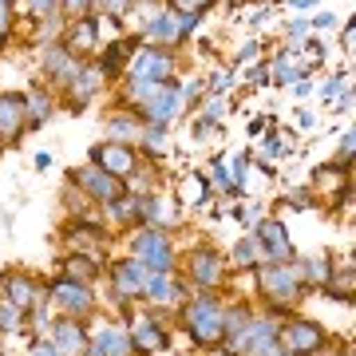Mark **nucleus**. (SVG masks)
<instances>
[{"label":"nucleus","instance_id":"e433bc0d","mask_svg":"<svg viewBox=\"0 0 356 356\" xmlns=\"http://www.w3.org/2000/svg\"><path fill=\"white\" fill-rule=\"evenodd\" d=\"M250 79H254V88H261V83H269V67H254V72H250Z\"/></svg>","mask_w":356,"mask_h":356},{"label":"nucleus","instance_id":"7ed1b4c3","mask_svg":"<svg viewBox=\"0 0 356 356\" xmlns=\"http://www.w3.org/2000/svg\"><path fill=\"white\" fill-rule=\"evenodd\" d=\"M269 344H277V321H250L238 337H229L234 356H261Z\"/></svg>","mask_w":356,"mask_h":356},{"label":"nucleus","instance_id":"f257e3e1","mask_svg":"<svg viewBox=\"0 0 356 356\" xmlns=\"http://www.w3.org/2000/svg\"><path fill=\"white\" fill-rule=\"evenodd\" d=\"M277 344L289 356H313L325 348V329L317 321H289L285 329H277Z\"/></svg>","mask_w":356,"mask_h":356},{"label":"nucleus","instance_id":"4468645a","mask_svg":"<svg viewBox=\"0 0 356 356\" xmlns=\"http://www.w3.org/2000/svg\"><path fill=\"white\" fill-rule=\"evenodd\" d=\"M191 277L198 281V285H206V289H214L218 281H222V257H218L214 250H194Z\"/></svg>","mask_w":356,"mask_h":356},{"label":"nucleus","instance_id":"c85d7f7f","mask_svg":"<svg viewBox=\"0 0 356 356\" xmlns=\"http://www.w3.org/2000/svg\"><path fill=\"white\" fill-rule=\"evenodd\" d=\"M0 329H20V309L16 305H0Z\"/></svg>","mask_w":356,"mask_h":356},{"label":"nucleus","instance_id":"473e14b6","mask_svg":"<svg viewBox=\"0 0 356 356\" xmlns=\"http://www.w3.org/2000/svg\"><path fill=\"white\" fill-rule=\"evenodd\" d=\"M60 4H64V8H67L72 16H83V13H88V4H91V0H60Z\"/></svg>","mask_w":356,"mask_h":356},{"label":"nucleus","instance_id":"f704fd0d","mask_svg":"<svg viewBox=\"0 0 356 356\" xmlns=\"http://www.w3.org/2000/svg\"><path fill=\"white\" fill-rule=\"evenodd\" d=\"M56 4H60V0H28V8H32V13H51V8H56Z\"/></svg>","mask_w":356,"mask_h":356},{"label":"nucleus","instance_id":"bb28decb","mask_svg":"<svg viewBox=\"0 0 356 356\" xmlns=\"http://www.w3.org/2000/svg\"><path fill=\"white\" fill-rule=\"evenodd\" d=\"M257 257H261V250H257L254 238H245V242H238V250H234V261L238 266H254Z\"/></svg>","mask_w":356,"mask_h":356},{"label":"nucleus","instance_id":"4be33fe9","mask_svg":"<svg viewBox=\"0 0 356 356\" xmlns=\"http://www.w3.org/2000/svg\"><path fill=\"white\" fill-rule=\"evenodd\" d=\"M127 56H131V44H127V40H119V44H111V48H107V56H103V60H99L103 76H115L119 67L127 64Z\"/></svg>","mask_w":356,"mask_h":356},{"label":"nucleus","instance_id":"b1692460","mask_svg":"<svg viewBox=\"0 0 356 356\" xmlns=\"http://www.w3.org/2000/svg\"><path fill=\"white\" fill-rule=\"evenodd\" d=\"M206 194H210V182H206L202 175H191V182H186V191H182V202H186V206L206 202Z\"/></svg>","mask_w":356,"mask_h":356},{"label":"nucleus","instance_id":"6ab92c4d","mask_svg":"<svg viewBox=\"0 0 356 356\" xmlns=\"http://www.w3.org/2000/svg\"><path fill=\"white\" fill-rule=\"evenodd\" d=\"M103 88V67L95 64V67H83V72H76V88H72V103L76 107H83V103L95 95V91Z\"/></svg>","mask_w":356,"mask_h":356},{"label":"nucleus","instance_id":"79ce46f5","mask_svg":"<svg viewBox=\"0 0 356 356\" xmlns=\"http://www.w3.org/2000/svg\"><path fill=\"white\" fill-rule=\"evenodd\" d=\"M297 115H301V127H305V131L313 127V123H317V119H313V111H297Z\"/></svg>","mask_w":356,"mask_h":356},{"label":"nucleus","instance_id":"20e7f679","mask_svg":"<svg viewBox=\"0 0 356 356\" xmlns=\"http://www.w3.org/2000/svg\"><path fill=\"white\" fill-rule=\"evenodd\" d=\"M135 257L147 269H154V273H166L170 261H175V250H170V242H166L159 229H139L135 234Z\"/></svg>","mask_w":356,"mask_h":356},{"label":"nucleus","instance_id":"2eb2a0df","mask_svg":"<svg viewBox=\"0 0 356 356\" xmlns=\"http://www.w3.org/2000/svg\"><path fill=\"white\" fill-rule=\"evenodd\" d=\"M131 353V337L115 325H103L91 341V356H127Z\"/></svg>","mask_w":356,"mask_h":356},{"label":"nucleus","instance_id":"dca6fc26","mask_svg":"<svg viewBox=\"0 0 356 356\" xmlns=\"http://www.w3.org/2000/svg\"><path fill=\"white\" fill-rule=\"evenodd\" d=\"M51 344H56V348H60L64 356H79L83 348H88L83 325H76V317H72V321H60V325L51 329Z\"/></svg>","mask_w":356,"mask_h":356},{"label":"nucleus","instance_id":"a211bd4d","mask_svg":"<svg viewBox=\"0 0 356 356\" xmlns=\"http://www.w3.org/2000/svg\"><path fill=\"white\" fill-rule=\"evenodd\" d=\"M147 297L159 301V305H175V301H182V285L170 281V273H151V281H147Z\"/></svg>","mask_w":356,"mask_h":356},{"label":"nucleus","instance_id":"39448f33","mask_svg":"<svg viewBox=\"0 0 356 356\" xmlns=\"http://www.w3.org/2000/svg\"><path fill=\"white\" fill-rule=\"evenodd\" d=\"M257 250L266 254V261H273V266H281V261H289L293 257V245H289V229L281 226L277 218H261L257 222Z\"/></svg>","mask_w":356,"mask_h":356},{"label":"nucleus","instance_id":"37998d69","mask_svg":"<svg viewBox=\"0 0 356 356\" xmlns=\"http://www.w3.org/2000/svg\"><path fill=\"white\" fill-rule=\"evenodd\" d=\"M317 0H289V8H313Z\"/></svg>","mask_w":356,"mask_h":356},{"label":"nucleus","instance_id":"72a5a7b5","mask_svg":"<svg viewBox=\"0 0 356 356\" xmlns=\"http://www.w3.org/2000/svg\"><path fill=\"white\" fill-rule=\"evenodd\" d=\"M32 356H64V353H60V348H56V344H44V341H40V344H32Z\"/></svg>","mask_w":356,"mask_h":356},{"label":"nucleus","instance_id":"6e6552de","mask_svg":"<svg viewBox=\"0 0 356 356\" xmlns=\"http://www.w3.org/2000/svg\"><path fill=\"white\" fill-rule=\"evenodd\" d=\"M51 297H56V305L64 309V313H72V317H83L91 309V289L83 285V281H56V289H51Z\"/></svg>","mask_w":356,"mask_h":356},{"label":"nucleus","instance_id":"5701e85b","mask_svg":"<svg viewBox=\"0 0 356 356\" xmlns=\"http://www.w3.org/2000/svg\"><path fill=\"white\" fill-rule=\"evenodd\" d=\"M67 48H72V56L83 48H95V20H76V32L67 40Z\"/></svg>","mask_w":356,"mask_h":356},{"label":"nucleus","instance_id":"ea45409f","mask_svg":"<svg viewBox=\"0 0 356 356\" xmlns=\"http://www.w3.org/2000/svg\"><path fill=\"white\" fill-rule=\"evenodd\" d=\"M269 16H273L269 8H254V13H250V24H266Z\"/></svg>","mask_w":356,"mask_h":356},{"label":"nucleus","instance_id":"c756f323","mask_svg":"<svg viewBox=\"0 0 356 356\" xmlns=\"http://www.w3.org/2000/svg\"><path fill=\"white\" fill-rule=\"evenodd\" d=\"M202 115H206V123H214V127H218V123H222V115H226V103H222V99H210Z\"/></svg>","mask_w":356,"mask_h":356},{"label":"nucleus","instance_id":"cd10ccee","mask_svg":"<svg viewBox=\"0 0 356 356\" xmlns=\"http://www.w3.org/2000/svg\"><path fill=\"white\" fill-rule=\"evenodd\" d=\"M261 154H266V159H281V154H289V143L277 139V135H269V139L261 143Z\"/></svg>","mask_w":356,"mask_h":356},{"label":"nucleus","instance_id":"c9c22d12","mask_svg":"<svg viewBox=\"0 0 356 356\" xmlns=\"http://www.w3.org/2000/svg\"><path fill=\"white\" fill-rule=\"evenodd\" d=\"M289 36L305 40V36H309V20H293V24H289Z\"/></svg>","mask_w":356,"mask_h":356},{"label":"nucleus","instance_id":"58836bf2","mask_svg":"<svg viewBox=\"0 0 356 356\" xmlns=\"http://www.w3.org/2000/svg\"><path fill=\"white\" fill-rule=\"evenodd\" d=\"M257 56V44H245L242 51H238V64H250V60H254Z\"/></svg>","mask_w":356,"mask_h":356},{"label":"nucleus","instance_id":"a878e982","mask_svg":"<svg viewBox=\"0 0 356 356\" xmlns=\"http://www.w3.org/2000/svg\"><path fill=\"white\" fill-rule=\"evenodd\" d=\"M64 269H67V277H72V281H83V285H88L91 277H95V266H91L88 257H72V261H67Z\"/></svg>","mask_w":356,"mask_h":356},{"label":"nucleus","instance_id":"ddd939ff","mask_svg":"<svg viewBox=\"0 0 356 356\" xmlns=\"http://www.w3.org/2000/svg\"><path fill=\"white\" fill-rule=\"evenodd\" d=\"M79 186H83L91 198H99V202H111V198H119V194H123L119 178L107 175V170H99V166H88V170L79 175Z\"/></svg>","mask_w":356,"mask_h":356},{"label":"nucleus","instance_id":"f8f14e48","mask_svg":"<svg viewBox=\"0 0 356 356\" xmlns=\"http://www.w3.org/2000/svg\"><path fill=\"white\" fill-rule=\"evenodd\" d=\"M28 123L24 95H0V139H16Z\"/></svg>","mask_w":356,"mask_h":356},{"label":"nucleus","instance_id":"f03ea898","mask_svg":"<svg viewBox=\"0 0 356 356\" xmlns=\"http://www.w3.org/2000/svg\"><path fill=\"white\" fill-rule=\"evenodd\" d=\"M186 329L198 344H218L222 337V309L214 297H198L194 305H186Z\"/></svg>","mask_w":356,"mask_h":356},{"label":"nucleus","instance_id":"393cba45","mask_svg":"<svg viewBox=\"0 0 356 356\" xmlns=\"http://www.w3.org/2000/svg\"><path fill=\"white\" fill-rule=\"evenodd\" d=\"M107 135H111V139H139V123L127 119V115H119V119H111Z\"/></svg>","mask_w":356,"mask_h":356},{"label":"nucleus","instance_id":"4c0bfd02","mask_svg":"<svg viewBox=\"0 0 356 356\" xmlns=\"http://www.w3.org/2000/svg\"><path fill=\"white\" fill-rule=\"evenodd\" d=\"M332 24H337L332 13H317V20H313V28H332Z\"/></svg>","mask_w":356,"mask_h":356},{"label":"nucleus","instance_id":"423d86ee","mask_svg":"<svg viewBox=\"0 0 356 356\" xmlns=\"http://www.w3.org/2000/svg\"><path fill=\"white\" fill-rule=\"evenodd\" d=\"M261 289L277 301V305H289L293 297L301 293V273H297V266H266L261 269Z\"/></svg>","mask_w":356,"mask_h":356},{"label":"nucleus","instance_id":"1a4fd4ad","mask_svg":"<svg viewBox=\"0 0 356 356\" xmlns=\"http://www.w3.org/2000/svg\"><path fill=\"white\" fill-rule=\"evenodd\" d=\"M91 166H99V170L119 178V175H131V170H135V154H131V147H123V143L91 147Z\"/></svg>","mask_w":356,"mask_h":356},{"label":"nucleus","instance_id":"412c9836","mask_svg":"<svg viewBox=\"0 0 356 356\" xmlns=\"http://www.w3.org/2000/svg\"><path fill=\"white\" fill-rule=\"evenodd\" d=\"M4 293H8V301H13L20 313L36 309V305H32V301H36V289H32V281H28V277H4Z\"/></svg>","mask_w":356,"mask_h":356},{"label":"nucleus","instance_id":"aec40b11","mask_svg":"<svg viewBox=\"0 0 356 356\" xmlns=\"http://www.w3.org/2000/svg\"><path fill=\"white\" fill-rule=\"evenodd\" d=\"M143 32H147V36L151 40H163V44H175V40H182V24H178V13H159L151 20V24L143 28Z\"/></svg>","mask_w":356,"mask_h":356},{"label":"nucleus","instance_id":"7c9ffc66","mask_svg":"<svg viewBox=\"0 0 356 356\" xmlns=\"http://www.w3.org/2000/svg\"><path fill=\"white\" fill-rule=\"evenodd\" d=\"M229 79H234V72H218L214 83H210V91H214V95H226V91H229Z\"/></svg>","mask_w":356,"mask_h":356},{"label":"nucleus","instance_id":"9d476101","mask_svg":"<svg viewBox=\"0 0 356 356\" xmlns=\"http://www.w3.org/2000/svg\"><path fill=\"white\" fill-rule=\"evenodd\" d=\"M151 273H154V269H147L139 257H131V261H123V266H115L111 281H115V289L123 293V297H139V293H147Z\"/></svg>","mask_w":356,"mask_h":356},{"label":"nucleus","instance_id":"0eeeda50","mask_svg":"<svg viewBox=\"0 0 356 356\" xmlns=\"http://www.w3.org/2000/svg\"><path fill=\"white\" fill-rule=\"evenodd\" d=\"M170 67H175L170 51L147 48V51H139V56L131 60V83H166Z\"/></svg>","mask_w":356,"mask_h":356},{"label":"nucleus","instance_id":"a19ab883","mask_svg":"<svg viewBox=\"0 0 356 356\" xmlns=\"http://www.w3.org/2000/svg\"><path fill=\"white\" fill-rule=\"evenodd\" d=\"M353 154V131H344V139H341V159H348Z\"/></svg>","mask_w":356,"mask_h":356},{"label":"nucleus","instance_id":"9b49d317","mask_svg":"<svg viewBox=\"0 0 356 356\" xmlns=\"http://www.w3.org/2000/svg\"><path fill=\"white\" fill-rule=\"evenodd\" d=\"M178 107H182V95H178V88L170 83V88H159L154 91V99L147 103V123H154V127H166L170 119L178 115Z\"/></svg>","mask_w":356,"mask_h":356},{"label":"nucleus","instance_id":"f3484780","mask_svg":"<svg viewBox=\"0 0 356 356\" xmlns=\"http://www.w3.org/2000/svg\"><path fill=\"white\" fill-rule=\"evenodd\" d=\"M131 344L143 348V353H159V348L166 344V332L159 329L151 317H139L135 325H131Z\"/></svg>","mask_w":356,"mask_h":356},{"label":"nucleus","instance_id":"2f4dec72","mask_svg":"<svg viewBox=\"0 0 356 356\" xmlns=\"http://www.w3.org/2000/svg\"><path fill=\"white\" fill-rule=\"evenodd\" d=\"M8 20H13V4H8V0H0V40L8 36Z\"/></svg>","mask_w":356,"mask_h":356}]
</instances>
